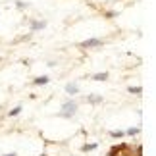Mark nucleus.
<instances>
[{
    "instance_id": "7ed1b4c3",
    "label": "nucleus",
    "mask_w": 156,
    "mask_h": 156,
    "mask_svg": "<svg viewBox=\"0 0 156 156\" xmlns=\"http://www.w3.org/2000/svg\"><path fill=\"white\" fill-rule=\"evenodd\" d=\"M46 27V21L44 20H33L31 23H29V29H31V33H37V31H41V29H44Z\"/></svg>"
},
{
    "instance_id": "f03ea898",
    "label": "nucleus",
    "mask_w": 156,
    "mask_h": 156,
    "mask_svg": "<svg viewBox=\"0 0 156 156\" xmlns=\"http://www.w3.org/2000/svg\"><path fill=\"white\" fill-rule=\"evenodd\" d=\"M102 44H104L102 39H87L83 43H79L81 48H97V46H102Z\"/></svg>"
},
{
    "instance_id": "1a4fd4ad",
    "label": "nucleus",
    "mask_w": 156,
    "mask_h": 156,
    "mask_svg": "<svg viewBox=\"0 0 156 156\" xmlns=\"http://www.w3.org/2000/svg\"><path fill=\"white\" fill-rule=\"evenodd\" d=\"M123 133H125V137H135V135L141 133V127H129V129H125Z\"/></svg>"
},
{
    "instance_id": "20e7f679",
    "label": "nucleus",
    "mask_w": 156,
    "mask_h": 156,
    "mask_svg": "<svg viewBox=\"0 0 156 156\" xmlns=\"http://www.w3.org/2000/svg\"><path fill=\"white\" fill-rule=\"evenodd\" d=\"M66 93L69 94V97H73V94H77L79 93V83H68V85H66Z\"/></svg>"
},
{
    "instance_id": "39448f33",
    "label": "nucleus",
    "mask_w": 156,
    "mask_h": 156,
    "mask_svg": "<svg viewBox=\"0 0 156 156\" xmlns=\"http://www.w3.org/2000/svg\"><path fill=\"white\" fill-rule=\"evenodd\" d=\"M48 83H50V77L48 75H41V77H35V79H33V85H37V87L48 85Z\"/></svg>"
},
{
    "instance_id": "f8f14e48",
    "label": "nucleus",
    "mask_w": 156,
    "mask_h": 156,
    "mask_svg": "<svg viewBox=\"0 0 156 156\" xmlns=\"http://www.w3.org/2000/svg\"><path fill=\"white\" fill-rule=\"evenodd\" d=\"M127 91H129V94H141L143 93V87L141 85H133V87H127Z\"/></svg>"
},
{
    "instance_id": "0eeeda50",
    "label": "nucleus",
    "mask_w": 156,
    "mask_h": 156,
    "mask_svg": "<svg viewBox=\"0 0 156 156\" xmlns=\"http://www.w3.org/2000/svg\"><path fill=\"white\" fill-rule=\"evenodd\" d=\"M98 148V143H85V145L81 147V151L83 152H93V151H97Z\"/></svg>"
},
{
    "instance_id": "423d86ee",
    "label": "nucleus",
    "mask_w": 156,
    "mask_h": 156,
    "mask_svg": "<svg viewBox=\"0 0 156 156\" xmlns=\"http://www.w3.org/2000/svg\"><path fill=\"white\" fill-rule=\"evenodd\" d=\"M108 77H110V73H108V71H100V73H93L91 79H93V81H106Z\"/></svg>"
},
{
    "instance_id": "6e6552de",
    "label": "nucleus",
    "mask_w": 156,
    "mask_h": 156,
    "mask_svg": "<svg viewBox=\"0 0 156 156\" xmlns=\"http://www.w3.org/2000/svg\"><path fill=\"white\" fill-rule=\"evenodd\" d=\"M102 97H100V94H89L87 97V102H91V104H102Z\"/></svg>"
},
{
    "instance_id": "9d476101",
    "label": "nucleus",
    "mask_w": 156,
    "mask_h": 156,
    "mask_svg": "<svg viewBox=\"0 0 156 156\" xmlns=\"http://www.w3.org/2000/svg\"><path fill=\"white\" fill-rule=\"evenodd\" d=\"M21 110H23V106L17 104L16 108H12V110L8 112V116H10V118H16V116H20V114H21Z\"/></svg>"
},
{
    "instance_id": "2eb2a0df",
    "label": "nucleus",
    "mask_w": 156,
    "mask_h": 156,
    "mask_svg": "<svg viewBox=\"0 0 156 156\" xmlns=\"http://www.w3.org/2000/svg\"><path fill=\"white\" fill-rule=\"evenodd\" d=\"M41 156H48V154H41Z\"/></svg>"
},
{
    "instance_id": "ddd939ff",
    "label": "nucleus",
    "mask_w": 156,
    "mask_h": 156,
    "mask_svg": "<svg viewBox=\"0 0 156 156\" xmlns=\"http://www.w3.org/2000/svg\"><path fill=\"white\" fill-rule=\"evenodd\" d=\"M16 8H17V10H25L27 4H25V2H16Z\"/></svg>"
},
{
    "instance_id": "f257e3e1",
    "label": "nucleus",
    "mask_w": 156,
    "mask_h": 156,
    "mask_svg": "<svg viewBox=\"0 0 156 156\" xmlns=\"http://www.w3.org/2000/svg\"><path fill=\"white\" fill-rule=\"evenodd\" d=\"M77 114V102L73 98H69V100H66V102L62 104V108H60V112H58V116L60 118H66V119H71Z\"/></svg>"
},
{
    "instance_id": "4468645a",
    "label": "nucleus",
    "mask_w": 156,
    "mask_h": 156,
    "mask_svg": "<svg viewBox=\"0 0 156 156\" xmlns=\"http://www.w3.org/2000/svg\"><path fill=\"white\" fill-rule=\"evenodd\" d=\"M2 156H17L16 152H6V154H2Z\"/></svg>"
},
{
    "instance_id": "9b49d317",
    "label": "nucleus",
    "mask_w": 156,
    "mask_h": 156,
    "mask_svg": "<svg viewBox=\"0 0 156 156\" xmlns=\"http://www.w3.org/2000/svg\"><path fill=\"white\" fill-rule=\"evenodd\" d=\"M110 137H112V139H123L125 133L122 129H114V131H110Z\"/></svg>"
}]
</instances>
